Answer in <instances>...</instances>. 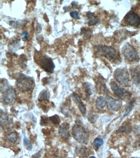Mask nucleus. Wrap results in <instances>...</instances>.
I'll return each instance as SVG.
<instances>
[{
	"label": "nucleus",
	"mask_w": 140,
	"mask_h": 158,
	"mask_svg": "<svg viewBox=\"0 0 140 158\" xmlns=\"http://www.w3.org/2000/svg\"><path fill=\"white\" fill-rule=\"evenodd\" d=\"M95 52L97 55L104 56L108 59L113 62L118 60L119 56L116 49L111 46L101 45L95 46Z\"/></svg>",
	"instance_id": "f257e3e1"
},
{
	"label": "nucleus",
	"mask_w": 140,
	"mask_h": 158,
	"mask_svg": "<svg viewBox=\"0 0 140 158\" xmlns=\"http://www.w3.org/2000/svg\"><path fill=\"white\" fill-rule=\"evenodd\" d=\"M49 98V93L46 90H43L39 94L38 100L40 102L43 101H48Z\"/></svg>",
	"instance_id": "f3484780"
},
{
	"label": "nucleus",
	"mask_w": 140,
	"mask_h": 158,
	"mask_svg": "<svg viewBox=\"0 0 140 158\" xmlns=\"http://www.w3.org/2000/svg\"><path fill=\"white\" fill-rule=\"evenodd\" d=\"M78 3L76 2H75V1H74V2H72V7L73 8H76L77 6Z\"/></svg>",
	"instance_id": "f704fd0d"
},
{
	"label": "nucleus",
	"mask_w": 140,
	"mask_h": 158,
	"mask_svg": "<svg viewBox=\"0 0 140 158\" xmlns=\"http://www.w3.org/2000/svg\"><path fill=\"white\" fill-rule=\"evenodd\" d=\"M105 99L107 106L110 111H117L121 106L122 102L120 100L114 99L112 97L108 96L106 97Z\"/></svg>",
	"instance_id": "1a4fd4ad"
},
{
	"label": "nucleus",
	"mask_w": 140,
	"mask_h": 158,
	"mask_svg": "<svg viewBox=\"0 0 140 158\" xmlns=\"http://www.w3.org/2000/svg\"><path fill=\"white\" fill-rule=\"evenodd\" d=\"M138 145H139V146L140 148V140H139V142H138Z\"/></svg>",
	"instance_id": "e433bc0d"
},
{
	"label": "nucleus",
	"mask_w": 140,
	"mask_h": 158,
	"mask_svg": "<svg viewBox=\"0 0 140 158\" xmlns=\"http://www.w3.org/2000/svg\"><path fill=\"white\" fill-rule=\"evenodd\" d=\"M70 15L71 17L74 19H79V13L77 11L71 12Z\"/></svg>",
	"instance_id": "c756f323"
},
{
	"label": "nucleus",
	"mask_w": 140,
	"mask_h": 158,
	"mask_svg": "<svg viewBox=\"0 0 140 158\" xmlns=\"http://www.w3.org/2000/svg\"><path fill=\"white\" fill-rule=\"evenodd\" d=\"M106 105V100L104 97L101 96L99 97L96 101V108L98 110H102L104 108Z\"/></svg>",
	"instance_id": "dca6fc26"
},
{
	"label": "nucleus",
	"mask_w": 140,
	"mask_h": 158,
	"mask_svg": "<svg viewBox=\"0 0 140 158\" xmlns=\"http://www.w3.org/2000/svg\"><path fill=\"white\" fill-rule=\"evenodd\" d=\"M89 158H96L94 156H91Z\"/></svg>",
	"instance_id": "c9c22d12"
},
{
	"label": "nucleus",
	"mask_w": 140,
	"mask_h": 158,
	"mask_svg": "<svg viewBox=\"0 0 140 158\" xmlns=\"http://www.w3.org/2000/svg\"><path fill=\"white\" fill-rule=\"evenodd\" d=\"M134 133L137 136H140V125L137 126L134 130Z\"/></svg>",
	"instance_id": "2f4dec72"
},
{
	"label": "nucleus",
	"mask_w": 140,
	"mask_h": 158,
	"mask_svg": "<svg viewBox=\"0 0 140 158\" xmlns=\"http://www.w3.org/2000/svg\"><path fill=\"white\" fill-rule=\"evenodd\" d=\"M36 62L40 67L47 72L52 73L54 72L55 64L52 60L48 56L45 55H40L36 58Z\"/></svg>",
	"instance_id": "20e7f679"
},
{
	"label": "nucleus",
	"mask_w": 140,
	"mask_h": 158,
	"mask_svg": "<svg viewBox=\"0 0 140 158\" xmlns=\"http://www.w3.org/2000/svg\"><path fill=\"white\" fill-rule=\"evenodd\" d=\"M132 131V128L131 126L128 124L122 126L120 127L119 129L116 130V132L118 133H130Z\"/></svg>",
	"instance_id": "6ab92c4d"
},
{
	"label": "nucleus",
	"mask_w": 140,
	"mask_h": 158,
	"mask_svg": "<svg viewBox=\"0 0 140 158\" xmlns=\"http://www.w3.org/2000/svg\"><path fill=\"white\" fill-rule=\"evenodd\" d=\"M140 117V116H139Z\"/></svg>",
	"instance_id": "58836bf2"
},
{
	"label": "nucleus",
	"mask_w": 140,
	"mask_h": 158,
	"mask_svg": "<svg viewBox=\"0 0 140 158\" xmlns=\"http://www.w3.org/2000/svg\"><path fill=\"white\" fill-rule=\"evenodd\" d=\"M49 118L45 116H42L41 117L40 124L41 126L47 125L49 121Z\"/></svg>",
	"instance_id": "a878e982"
},
{
	"label": "nucleus",
	"mask_w": 140,
	"mask_h": 158,
	"mask_svg": "<svg viewBox=\"0 0 140 158\" xmlns=\"http://www.w3.org/2000/svg\"><path fill=\"white\" fill-rule=\"evenodd\" d=\"M124 20L127 24L130 26L138 27L140 25V17L137 14L133 11L127 13Z\"/></svg>",
	"instance_id": "6e6552de"
},
{
	"label": "nucleus",
	"mask_w": 140,
	"mask_h": 158,
	"mask_svg": "<svg viewBox=\"0 0 140 158\" xmlns=\"http://www.w3.org/2000/svg\"><path fill=\"white\" fill-rule=\"evenodd\" d=\"M36 32L37 33H39L41 32V26H40V24H38L37 26H36Z\"/></svg>",
	"instance_id": "72a5a7b5"
},
{
	"label": "nucleus",
	"mask_w": 140,
	"mask_h": 158,
	"mask_svg": "<svg viewBox=\"0 0 140 158\" xmlns=\"http://www.w3.org/2000/svg\"><path fill=\"white\" fill-rule=\"evenodd\" d=\"M135 102V98H134V99H131L130 100V102L128 103L127 105L126 109V111L125 112H124V115H123V117L127 115L131 112V111H132Z\"/></svg>",
	"instance_id": "aec40b11"
},
{
	"label": "nucleus",
	"mask_w": 140,
	"mask_h": 158,
	"mask_svg": "<svg viewBox=\"0 0 140 158\" xmlns=\"http://www.w3.org/2000/svg\"><path fill=\"white\" fill-rule=\"evenodd\" d=\"M110 85L111 90L118 98L124 100H129L131 98V93L120 87L116 82H111Z\"/></svg>",
	"instance_id": "0eeeda50"
},
{
	"label": "nucleus",
	"mask_w": 140,
	"mask_h": 158,
	"mask_svg": "<svg viewBox=\"0 0 140 158\" xmlns=\"http://www.w3.org/2000/svg\"><path fill=\"white\" fill-rule=\"evenodd\" d=\"M37 40H38V42L39 43H41V42L43 40V37L42 36H38L37 37Z\"/></svg>",
	"instance_id": "473e14b6"
},
{
	"label": "nucleus",
	"mask_w": 140,
	"mask_h": 158,
	"mask_svg": "<svg viewBox=\"0 0 140 158\" xmlns=\"http://www.w3.org/2000/svg\"><path fill=\"white\" fill-rule=\"evenodd\" d=\"M85 92L87 96H89L93 94V87L91 84L89 82H85L83 84Z\"/></svg>",
	"instance_id": "a211bd4d"
},
{
	"label": "nucleus",
	"mask_w": 140,
	"mask_h": 158,
	"mask_svg": "<svg viewBox=\"0 0 140 158\" xmlns=\"http://www.w3.org/2000/svg\"><path fill=\"white\" fill-rule=\"evenodd\" d=\"M23 144L25 147L26 149L28 151H31L32 149V145L30 141L28 139L27 137H24L23 138Z\"/></svg>",
	"instance_id": "b1692460"
},
{
	"label": "nucleus",
	"mask_w": 140,
	"mask_h": 158,
	"mask_svg": "<svg viewBox=\"0 0 140 158\" xmlns=\"http://www.w3.org/2000/svg\"><path fill=\"white\" fill-rule=\"evenodd\" d=\"M70 128V124L67 122L63 123L60 126L59 130V133L60 136L64 138H69L70 135L69 129Z\"/></svg>",
	"instance_id": "f8f14e48"
},
{
	"label": "nucleus",
	"mask_w": 140,
	"mask_h": 158,
	"mask_svg": "<svg viewBox=\"0 0 140 158\" xmlns=\"http://www.w3.org/2000/svg\"><path fill=\"white\" fill-rule=\"evenodd\" d=\"M72 97H73L74 100L77 105L82 114L83 115V116H85L86 114V107H85L83 102L82 101L80 97L77 93H75V92H74Z\"/></svg>",
	"instance_id": "9b49d317"
},
{
	"label": "nucleus",
	"mask_w": 140,
	"mask_h": 158,
	"mask_svg": "<svg viewBox=\"0 0 140 158\" xmlns=\"http://www.w3.org/2000/svg\"><path fill=\"white\" fill-rule=\"evenodd\" d=\"M135 158V157H132V158Z\"/></svg>",
	"instance_id": "4c0bfd02"
},
{
	"label": "nucleus",
	"mask_w": 140,
	"mask_h": 158,
	"mask_svg": "<svg viewBox=\"0 0 140 158\" xmlns=\"http://www.w3.org/2000/svg\"><path fill=\"white\" fill-rule=\"evenodd\" d=\"M7 138L10 142L15 143L18 138V134L15 131L12 132L7 136Z\"/></svg>",
	"instance_id": "412c9836"
},
{
	"label": "nucleus",
	"mask_w": 140,
	"mask_h": 158,
	"mask_svg": "<svg viewBox=\"0 0 140 158\" xmlns=\"http://www.w3.org/2000/svg\"><path fill=\"white\" fill-rule=\"evenodd\" d=\"M48 118H49V121H50L54 125L57 126L59 125L61 122L60 117L57 115L51 116Z\"/></svg>",
	"instance_id": "4be33fe9"
},
{
	"label": "nucleus",
	"mask_w": 140,
	"mask_h": 158,
	"mask_svg": "<svg viewBox=\"0 0 140 158\" xmlns=\"http://www.w3.org/2000/svg\"><path fill=\"white\" fill-rule=\"evenodd\" d=\"M33 79L24 74H21L17 78L16 82V87L21 92L30 90L34 86Z\"/></svg>",
	"instance_id": "7ed1b4c3"
},
{
	"label": "nucleus",
	"mask_w": 140,
	"mask_h": 158,
	"mask_svg": "<svg viewBox=\"0 0 140 158\" xmlns=\"http://www.w3.org/2000/svg\"><path fill=\"white\" fill-rule=\"evenodd\" d=\"M98 118V115L91 114L88 115V118L91 122L94 123L96 121Z\"/></svg>",
	"instance_id": "bb28decb"
},
{
	"label": "nucleus",
	"mask_w": 140,
	"mask_h": 158,
	"mask_svg": "<svg viewBox=\"0 0 140 158\" xmlns=\"http://www.w3.org/2000/svg\"><path fill=\"white\" fill-rule=\"evenodd\" d=\"M122 52L126 59L130 62L138 60L139 57L137 51L132 45L128 43L125 44L123 47Z\"/></svg>",
	"instance_id": "423d86ee"
},
{
	"label": "nucleus",
	"mask_w": 140,
	"mask_h": 158,
	"mask_svg": "<svg viewBox=\"0 0 140 158\" xmlns=\"http://www.w3.org/2000/svg\"><path fill=\"white\" fill-rule=\"evenodd\" d=\"M103 143H104L103 140L99 137H97L94 141V146L97 148H99V147L102 146Z\"/></svg>",
	"instance_id": "393cba45"
},
{
	"label": "nucleus",
	"mask_w": 140,
	"mask_h": 158,
	"mask_svg": "<svg viewBox=\"0 0 140 158\" xmlns=\"http://www.w3.org/2000/svg\"><path fill=\"white\" fill-rule=\"evenodd\" d=\"M21 38H22V40L23 41H26L27 39L29 38V33L27 32H23L21 34Z\"/></svg>",
	"instance_id": "c85d7f7f"
},
{
	"label": "nucleus",
	"mask_w": 140,
	"mask_h": 158,
	"mask_svg": "<svg viewBox=\"0 0 140 158\" xmlns=\"http://www.w3.org/2000/svg\"><path fill=\"white\" fill-rule=\"evenodd\" d=\"M72 134L77 142L81 144H87L89 135L87 130L81 125L76 124L72 129Z\"/></svg>",
	"instance_id": "f03ea898"
},
{
	"label": "nucleus",
	"mask_w": 140,
	"mask_h": 158,
	"mask_svg": "<svg viewBox=\"0 0 140 158\" xmlns=\"http://www.w3.org/2000/svg\"><path fill=\"white\" fill-rule=\"evenodd\" d=\"M116 81L124 87L130 85V78L129 73L125 68H118L114 73Z\"/></svg>",
	"instance_id": "39448f33"
},
{
	"label": "nucleus",
	"mask_w": 140,
	"mask_h": 158,
	"mask_svg": "<svg viewBox=\"0 0 140 158\" xmlns=\"http://www.w3.org/2000/svg\"><path fill=\"white\" fill-rule=\"evenodd\" d=\"M85 30L84 31L83 30H82L83 33L84 32H85V35L84 36V38L85 39H89L91 37V34H92V32H91V31L90 30Z\"/></svg>",
	"instance_id": "cd10ccee"
},
{
	"label": "nucleus",
	"mask_w": 140,
	"mask_h": 158,
	"mask_svg": "<svg viewBox=\"0 0 140 158\" xmlns=\"http://www.w3.org/2000/svg\"><path fill=\"white\" fill-rule=\"evenodd\" d=\"M130 74L133 82L136 85L140 83V73L136 68H131L130 69Z\"/></svg>",
	"instance_id": "4468645a"
},
{
	"label": "nucleus",
	"mask_w": 140,
	"mask_h": 158,
	"mask_svg": "<svg viewBox=\"0 0 140 158\" xmlns=\"http://www.w3.org/2000/svg\"><path fill=\"white\" fill-rule=\"evenodd\" d=\"M16 94L15 89L9 88L5 92L3 95L4 101L9 105H13L16 100Z\"/></svg>",
	"instance_id": "9d476101"
},
{
	"label": "nucleus",
	"mask_w": 140,
	"mask_h": 158,
	"mask_svg": "<svg viewBox=\"0 0 140 158\" xmlns=\"http://www.w3.org/2000/svg\"><path fill=\"white\" fill-rule=\"evenodd\" d=\"M8 87H9V83L8 81L5 79H3L1 80V92L6 90L8 89Z\"/></svg>",
	"instance_id": "5701e85b"
},
{
	"label": "nucleus",
	"mask_w": 140,
	"mask_h": 158,
	"mask_svg": "<svg viewBox=\"0 0 140 158\" xmlns=\"http://www.w3.org/2000/svg\"><path fill=\"white\" fill-rule=\"evenodd\" d=\"M79 153H80L81 155L84 156H85L87 155V152H86V148L84 147V148H80V149H79Z\"/></svg>",
	"instance_id": "7c9ffc66"
},
{
	"label": "nucleus",
	"mask_w": 140,
	"mask_h": 158,
	"mask_svg": "<svg viewBox=\"0 0 140 158\" xmlns=\"http://www.w3.org/2000/svg\"><path fill=\"white\" fill-rule=\"evenodd\" d=\"M1 124L3 128L6 129H10L12 126L10 120H9V116L5 112H1Z\"/></svg>",
	"instance_id": "ddd939ff"
},
{
	"label": "nucleus",
	"mask_w": 140,
	"mask_h": 158,
	"mask_svg": "<svg viewBox=\"0 0 140 158\" xmlns=\"http://www.w3.org/2000/svg\"><path fill=\"white\" fill-rule=\"evenodd\" d=\"M87 16L88 18V25L89 26H93L98 22L99 20L97 17L95 16L93 13L91 12H88Z\"/></svg>",
	"instance_id": "2eb2a0df"
}]
</instances>
